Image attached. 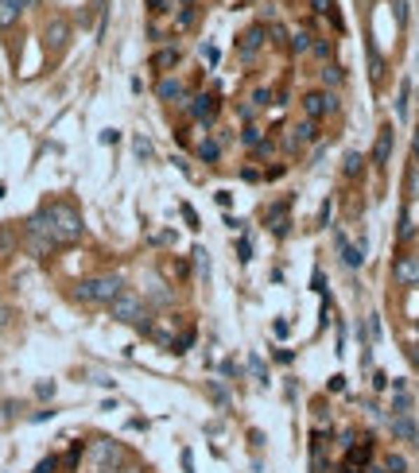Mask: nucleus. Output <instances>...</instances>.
<instances>
[{
	"label": "nucleus",
	"instance_id": "33",
	"mask_svg": "<svg viewBox=\"0 0 419 473\" xmlns=\"http://www.w3.org/2000/svg\"><path fill=\"white\" fill-rule=\"evenodd\" d=\"M249 369H252V376H256L260 384H268V369H264V361H260V357H249Z\"/></svg>",
	"mask_w": 419,
	"mask_h": 473
},
{
	"label": "nucleus",
	"instance_id": "6",
	"mask_svg": "<svg viewBox=\"0 0 419 473\" xmlns=\"http://www.w3.org/2000/svg\"><path fill=\"white\" fill-rule=\"evenodd\" d=\"M264 43H268V27H264V24L245 27V35H237V58H241V62H252Z\"/></svg>",
	"mask_w": 419,
	"mask_h": 473
},
{
	"label": "nucleus",
	"instance_id": "17",
	"mask_svg": "<svg viewBox=\"0 0 419 473\" xmlns=\"http://www.w3.org/2000/svg\"><path fill=\"white\" fill-rule=\"evenodd\" d=\"M156 97H160V101H167V105H171V101H186V85L183 82H179V78H160V85H156Z\"/></svg>",
	"mask_w": 419,
	"mask_h": 473
},
{
	"label": "nucleus",
	"instance_id": "7",
	"mask_svg": "<svg viewBox=\"0 0 419 473\" xmlns=\"http://www.w3.org/2000/svg\"><path fill=\"white\" fill-rule=\"evenodd\" d=\"M186 113H191L198 125H214L218 113H221V97H218V93H198V97L186 101Z\"/></svg>",
	"mask_w": 419,
	"mask_h": 473
},
{
	"label": "nucleus",
	"instance_id": "47",
	"mask_svg": "<svg viewBox=\"0 0 419 473\" xmlns=\"http://www.w3.org/2000/svg\"><path fill=\"white\" fill-rule=\"evenodd\" d=\"M327 388H330V392H342V388H345V376H330Z\"/></svg>",
	"mask_w": 419,
	"mask_h": 473
},
{
	"label": "nucleus",
	"instance_id": "5",
	"mask_svg": "<svg viewBox=\"0 0 419 473\" xmlns=\"http://www.w3.org/2000/svg\"><path fill=\"white\" fill-rule=\"evenodd\" d=\"M310 140H319V125L303 116L299 125H291V128H287V132H284V151H287V156H299V151L307 148Z\"/></svg>",
	"mask_w": 419,
	"mask_h": 473
},
{
	"label": "nucleus",
	"instance_id": "53",
	"mask_svg": "<svg viewBox=\"0 0 419 473\" xmlns=\"http://www.w3.org/2000/svg\"><path fill=\"white\" fill-rule=\"evenodd\" d=\"M179 4H183V8H191V4H194V0H179Z\"/></svg>",
	"mask_w": 419,
	"mask_h": 473
},
{
	"label": "nucleus",
	"instance_id": "12",
	"mask_svg": "<svg viewBox=\"0 0 419 473\" xmlns=\"http://www.w3.org/2000/svg\"><path fill=\"white\" fill-rule=\"evenodd\" d=\"M334 245H338V252H342L345 268H361V264H365V245H350L345 233H334Z\"/></svg>",
	"mask_w": 419,
	"mask_h": 473
},
{
	"label": "nucleus",
	"instance_id": "16",
	"mask_svg": "<svg viewBox=\"0 0 419 473\" xmlns=\"http://www.w3.org/2000/svg\"><path fill=\"white\" fill-rule=\"evenodd\" d=\"M392 159V125H380L377 128V144H373V163L385 167Z\"/></svg>",
	"mask_w": 419,
	"mask_h": 473
},
{
	"label": "nucleus",
	"instance_id": "34",
	"mask_svg": "<svg viewBox=\"0 0 419 473\" xmlns=\"http://www.w3.org/2000/svg\"><path fill=\"white\" fill-rule=\"evenodd\" d=\"M35 473H59V454H47L39 465H35Z\"/></svg>",
	"mask_w": 419,
	"mask_h": 473
},
{
	"label": "nucleus",
	"instance_id": "48",
	"mask_svg": "<svg viewBox=\"0 0 419 473\" xmlns=\"http://www.w3.org/2000/svg\"><path fill=\"white\" fill-rule=\"evenodd\" d=\"M50 416H55V411H50V407H43V411H35V416H32V423H43V419H50Z\"/></svg>",
	"mask_w": 419,
	"mask_h": 473
},
{
	"label": "nucleus",
	"instance_id": "15",
	"mask_svg": "<svg viewBox=\"0 0 419 473\" xmlns=\"http://www.w3.org/2000/svg\"><path fill=\"white\" fill-rule=\"evenodd\" d=\"M32 4L35 0H0V32H8V27L24 16V8H32Z\"/></svg>",
	"mask_w": 419,
	"mask_h": 473
},
{
	"label": "nucleus",
	"instance_id": "37",
	"mask_svg": "<svg viewBox=\"0 0 419 473\" xmlns=\"http://www.w3.org/2000/svg\"><path fill=\"white\" fill-rule=\"evenodd\" d=\"M237 260H241V264H249V260H252V245L245 241V237L237 241Z\"/></svg>",
	"mask_w": 419,
	"mask_h": 473
},
{
	"label": "nucleus",
	"instance_id": "18",
	"mask_svg": "<svg viewBox=\"0 0 419 473\" xmlns=\"http://www.w3.org/2000/svg\"><path fill=\"white\" fill-rule=\"evenodd\" d=\"M151 303H156V307H171V303H175V291H171L163 280H151L148 283V307Z\"/></svg>",
	"mask_w": 419,
	"mask_h": 473
},
{
	"label": "nucleus",
	"instance_id": "23",
	"mask_svg": "<svg viewBox=\"0 0 419 473\" xmlns=\"http://www.w3.org/2000/svg\"><path fill=\"white\" fill-rule=\"evenodd\" d=\"M310 8L319 12V16L334 20V27H342V20H338V12H334V0H310Z\"/></svg>",
	"mask_w": 419,
	"mask_h": 473
},
{
	"label": "nucleus",
	"instance_id": "45",
	"mask_svg": "<svg viewBox=\"0 0 419 473\" xmlns=\"http://www.w3.org/2000/svg\"><path fill=\"white\" fill-rule=\"evenodd\" d=\"M408 361H411V369L419 373V341H415V345H408Z\"/></svg>",
	"mask_w": 419,
	"mask_h": 473
},
{
	"label": "nucleus",
	"instance_id": "44",
	"mask_svg": "<svg viewBox=\"0 0 419 473\" xmlns=\"http://www.w3.org/2000/svg\"><path fill=\"white\" fill-rule=\"evenodd\" d=\"M373 388H377V392H385V388H388V376L380 373V369H377V373H373Z\"/></svg>",
	"mask_w": 419,
	"mask_h": 473
},
{
	"label": "nucleus",
	"instance_id": "42",
	"mask_svg": "<svg viewBox=\"0 0 419 473\" xmlns=\"http://www.w3.org/2000/svg\"><path fill=\"white\" fill-rule=\"evenodd\" d=\"M183 217H186V225H191V229H198V214L191 210V202H183Z\"/></svg>",
	"mask_w": 419,
	"mask_h": 473
},
{
	"label": "nucleus",
	"instance_id": "49",
	"mask_svg": "<svg viewBox=\"0 0 419 473\" xmlns=\"http://www.w3.org/2000/svg\"><path fill=\"white\" fill-rule=\"evenodd\" d=\"M105 4H109V0H93V8H97V16H101V27H105Z\"/></svg>",
	"mask_w": 419,
	"mask_h": 473
},
{
	"label": "nucleus",
	"instance_id": "4",
	"mask_svg": "<svg viewBox=\"0 0 419 473\" xmlns=\"http://www.w3.org/2000/svg\"><path fill=\"white\" fill-rule=\"evenodd\" d=\"M330 113H338V93H330V90H307L303 93V116H307V121L319 125L322 116H330Z\"/></svg>",
	"mask_w": 419,
	"mask_h": 473
},
{
	"label": "nucleus",
	"instance_id": "40",
	"mask_svg": "<svg viewBox=\"0 0 419 473\" xmlns=\"http://www.w3.org/2000/svg\"><path fill=\"white\" fill-rule=\"evenodd\" d=\"M202 58L214 67V62H218V47H214V43H202Z\"/></svg>",
	"mask_w": 419,
	"mask_h": 473
},
{
	"label": "nucleus",
	"instance_id": "22",
	"mask_svg": "<svg viewBox=\"0 0 419 473\" xmlns=\"http://www.w3.org/2000/svg\"><path fill=\"white\" fill-rule=\"evenodd\" d=\"M210 399H214V404L226 411V407H229V388H226L221 381H210Z\"/></svg>",
	"mask_w": 419,
	"mask_h": 473
},
{
	"label": "nucleus",
	"instance_id": "43",
	"mask_svg": "<svg viewBox=\"0 0 419 473\" xmlns=\"http://www.w3.org/2000/svg\"><path fill=\"white\" fill-rule=\"evenodd\" d=\"M148 12L151 16H163L167 12V0H148Z\"/></svg>",
	"mask_w": 419,
	"mask_h": 473
},
{
	"label": "nucleus",
	"instance_id": "38",
	"mask_svg": "<svg viewBox=\"0 0 419 473\" xmlns=\"http://www.w3.org/2000/svg\"><path fill=\"white\" fill-rule=\"evenodd\" d=\"M392 12H396V24H408V0H392Z\"/></svg>",
	"mask_w": 419,
	"mask_h": 473
},
{
	"label": "nucleus",
	"instance_id": "13",
	"mask_svg": "<svg viewBox=\"0 0 419 473\" xmlns=\"http://www.w3.org/2000/svg\"><path fill=\"white\" fill-rule=\"evenodd\" d=\"M388 431H392L396 442H415L419 439V427H415V419H411V411H408V416H392V419H388Z\"/></svg>",
	"mask_w": 419,
	"mask_h": 473
},
{
	"label": "nucleus",
	"instance_id": "3",
	"mask_svg": "<svg viewBox=\"0 0 419 473\" xmlns=\"http://www.w3.org/2000/svg\"><path fill=\"white\" fill-rule=\"evenodd\" d=\"M90 462H93V473H101V469H125L128 450H125V442H117V439H93L90 442Z\"/></svg>",
	"mask_w": 419,
	"mask_h": 473
},
{
	"label": "nucleus",
	"instance_id": "41",
	"mask_svg": "<svg viewBox=\"0 0 419 473\" xmlns=\"http://www.w3.org/2000/svg\"><path fill=\"white\" fill-rule=\"evenodd\" d=\"M310 50H315L319 58H327V62H330V43H327V39H315V47H310Z\"/></svg>",
	"mask_w": 419,
	"mask_h": 473
},
{
	"label": "nucleus",
	"instance_id": "2",
	"mask_svg": "<svg viewBox=\"0 0 419 473\" xmlns=\"http://www.w3.org/2000/svg\"><path fill=\"white\" fill-rule=\"evenodd\" d=\"M121 291H128V287H125V280H121L117 272H101V275H85V280L78 283L74 299L90 303V307H109Z\"/></svg>",
	"mask_w": 419,
	"mask_h": 473
},
{
	"label": "nucleus",
	"instance_id": "28",
	"mask_svg": "<svg viewBox=\"0 0 419 473\" xmlns=\"http://www.w3.org/2000/svg\"><path fill=\"white\" fill-rule=\"evenodd\" d=\"M191 256H194V264H198V280L206 283L210 280V256H206V249H194Z\"/></svg>",
	"mask_w": 419,
	"mask_h": 473
},
{
	"label": "nucleus",
	"instance_id": "11",
	"mask_svg": "<svg viewBox=\"0 0 419 473\" xmlns=\"http://www.w3.org/2000/svg\"><path fill=\"white\" fill-rule=\"evenodd\" d=\"M43 39H47V50L50 55H62L67 50V43H70V20H50L47 24V32H43Z\"/></svg>",
	"mask_w": 419,
	"mask_h": 473
},
{
	"label": "nucleus",
	"instance_id": "50",
	"mask_svg": "<svg viewBox=\"0 0 419 473\" xmlns=\"http://www.w3.org/2000/svg\"><path fill=\"white\" fill-rule=\"evenodd\" d=\"M183 469H186V473H194V458H191V450H183Z\"/></svg>",
	"mask_w": 419,
	"mask_h": 473
},
{
	"label": "nucleus",
	"instance_id": "29",
	"mask_svg": "<svg viewBox=\"0 0 419 473\" xmlns=\"http://www.w3.org/2000/svg\"><path fill=\"white\" fill-rule=\"evenodd\" d=\"M411 233H415V225H411V214L404 210V214H400V225H396V237H400V241H411Z\"/></svg>",
	"mask_w": 419,
	"mask_h": 473
},
{
	"label": "nucleus",
	"instance_id": "30",
	"mask_svg": "<svg viewBox=\"0 0 419 473\" xmlns=\"http://www.w3.org/2000/svg\"><path fill=\"white\" fill-rule=\"evenodd\" d=\"M408 97H411V85L404 82L400 85V97H396V116H400V121H408Z\"/></svg>",
	"mask_w": 419,
	"mask_h": 473
},
{
	"label": "nucleus",
	"instance_id": "25",
	"mask_svg": "<svg viewBox=\"0 0 419 473\" xmlns=\"http://www.w3.org/2000/svg\"><path fill=\"white\" fill-rule=\"evenodd\" d=\"M322 82H327V85H342L345 82V70L338 67V62H327V67H322Z\"/></svg>",
	"mask_w": 419,
	"mask_h": 473
},
{
	"label": "nucleus",
	"instance_id": "14",
	"mask_svg": "<svg viewBox=\"0 0 419 473\" xmlns=\"http://www.w3.org/2000/svg\"><path fill=\"white\" fill-rule=\"evenodd\" d=\"M221 144H226L221 136H206V140L194 144V156H198V163H210V167L221 163Z\"/></svg>",
	"mask_w": 419,
	"mask_h": 473
},
{
	"label": "nucleus",
	"instance_id": "35",
	"mask_svg": "<svg viewBox=\"0 0 419 473\" xmlns=\"http://www.w3.org/2000/svg\"><path fill=\"white\" fill-rule=\"evenodd\" d=\"M252 105H256V109H268L272 105V90H256V93H252Z\"/></svg>",
	"mask_w": 419,
	"mask_h": 473
},
{
	"label": "nucleus",
	"instance_id": "31",
	"mask_svg": "<svg viewBox=\"0 0 419 473\" xmlns=\"http://www.w3.org/2000/svg\"><path fill=\"white\" fill-rule=\"evenodd\" d=\"M12 245H16V233H12L8 225H0V256H8Z\"/></svg>",
	"mask_w": 419,
	"mask_h": 473
},
{
	"label": "nucleus",
	"instance_id": "51",
	"mask_svg": "<svg viewBox=\"0 0 419 473\" xmlns=\"http://www.w3.org/2000/svg\"><path fill=\"white\" fill-rule=\"evenodd\" d=\"M411 159L419 163V128H415V136H411Z\"/></svg>",
	"mask_w": 419,
	"mask_h": 473
},
{
	"label": "nucleus",
	"instance_id": "21",
	"mask_svg": "<svg viewBox=\"0 0 419 473\" xmlns=\"http://www.w3.org/2000/svg\"><path fill=\"white\" fill-rule=\"evenodd\" d=\"M132 151L140 163H148V159H156V144L148 140V136H132Z\"/></svg>",
	"mask_w": 419,
	"mask_h": 473
},
{
	"label": "nucleus",
	"instance_id": "52",
	"mask_svg": "<svg viewBox=\"0 0 419 473\" xmlns=\"http://www.w3.org/2000/svg\"><path fill=\"white\" fill-rule=\"evenodd\" d=\"M4 322H8V310H0V326H4Z\"/></svg>",
	"mask_w": 419,
	"mask_h": 473
},
{
	"label": "nucleus",
	"instance_id": "26",
	"mask_svg": "<svg viewBox=\"0 0 419 473\" xmlns=\"http://www.w3.org/2000/svg\"><path fill=\"white\" fill-rule=\"evenodd\" d=\"M385 469H388V473H408V458L392 450V454H385Z\"/></svg>",
	"mask_w": 419,
	"mask_h": 473
},
{
	"label": "nucleus",
	"instance_id": "24",
	"mask_svg": "<svg viewBox=\"0 0 419 473\" xmlns=\"http://www.w3.org/2000/svg\"><path fill=\"white\" fill-rule=\"evenodd\" d=\"M310 47H315V35H310V32H295L291 35V50H295V55H307Z\"/></svg>",
	"mask_w": 419,
	"mask_h": 473
},
{
	"label": "nucleus",
	"instance_id": "36",
	"mask_svg": "<svg viewBox=\"0 0 419 473\" xmlns=\"http://www.w3.org/2000/svg\"><path fill=\"white\" fill-rule=\"evenodd\" d=\"M272 151H276V140H268V136H264V140H260L256 148H252V156H260V159H264V156H272Z\"/></svg>",
	"mask_w": 419,
	"mask_h": 473
},
{
	"label": "nucleus",
	"instance_id": "1",
	"mask_svg": "<svg viewBox=\"0 0 419 473\" xmlns=\"http://www.w3.org/2000/svg\"><path fill=\"white\" fill-rule=\"evenodd\" d=\"M109 315L117 318V322L132 326L136 334H144V338H151L156 334V322H151V307L136 295V291H121L117 299L109 303Z\"/></svg>",
	"mask_w": 419,
	"mask_h": 473
},
{
	"label": "nucleus",
	"instance_id": "27",
	"mask_svg": "<svg viewBox=\"0 0 419 473\" xmlns=\"http://www.w3.org/2000/svg\"><path fill=\"white\" fill-rule=\"evenodd\" d=\"M260 140H264V132H260L256 125H245V128H241V144H245V148H256Z\"/></svg>",
	"mask_w": 419,
	"mask_h": 473
},
{
	"label": "nucleus",
	"instance_id": "20",
	"mask_svg": "<svg viewBox=\"0 0 419 473\" xmlns=\"http://www.w3.org/2000/svg\"><path fill=\"white\" fill-rule=\"evenodd\" d=\"M342 171H345V179H357V174L365 171V156H361V151H345Z\"/></svg>",
	"mask_w": 419,
	"mask_h": 473
},
{
	"label": "nucleus",
	"instance_id": "39",
	"mask_svg": "<svg viewBox=\"0 0 419 473\" xmlns=\"http://www.w3.org/2000/svg\"><path fill=\"white\" fill-rule=\"evenodd\" d=\"M35 396H39V399H50V396H55V384H50V381H39V384H35Z\"/></svg>",
	"mask_w": 419,
	"mask_h": 473
},
{
	"label": "nucleus",
	"instance_id": "46",
	"mask_svg": "<svg viewBox=\"0 0 419 473\" xmlns=\"http://www.w3.org/2000/svg\"><path fill=\"white\" fill-rule=\"evenodd\" d=\"M241 179H245V183H256V179H260V171H256V167H245V171H241Z\"/></svg>",
	"mask_w": 419,
	"mask_h": 473
},
{
	"label": "nucleus",
	"instance_id": "8",
	"mask_svg": "<svg viewBox=\"0 0 419 473\" xmlns=\"http://www.w3.org/2000/svg\"><path fill=\"white\" fill-rule=\"evenodd\" d=\"M392 280L400 287H419V252H400L392 260Z\"/></svg>",
	"mask_w": 419,
	"mask_h": 473
},
{
	"label": "nucleus",
	"instance_id": "32",
	"mask_svg": "<svg viewBox=\"0 0 419 473\" xmlns=\"http://www.w3.org/2000/svg\"><path fill=\"white\" fill-rule=\"evenodd\" d=\"M194 20H198V12H194V8H183V12L175 16V32H186V27H194Z\"/></svg>",
	"mask_w": 419,
	"mask_h": 473
},
{
	"label": "nucleus",
	"instance_id": "9",
	"mask_svg": "<svg viewBox=\"0 0 419 473\" xmlns=\"http://www.w3.org/2000/svg\"><path fill=\"white\" fill-rule=\"evenodd\" d=\"M291 198H280V202H272L268 210H264V225H268V233H276V237H284L287 229H291Z\"/></svg>",
	"mask_w": 419,
	"mask_h": 473
},
{
	"label": "nucleus",
	"instance_id": "10",
	"mask_svg": "<svg viewBox=\"0 0 419 473\" xmlns=\"http://www.w3.org/2000/svg\"><path fill=\"white\" fill-rule=\"evenodd\" d=\"M179 58H183V50H179V47H160V50H151L148 67H151V74L167 78L171 70H179Z\"/></svg>",
	"mask_w": 419,
	"mask_h": 473
},
{
	"label": "nucleus",
	"instance_id": "19",
	"mask_svg": "<svg viewBox=\"0 0 419 473\" xmlns=\"http://www.w3.org/2000/svg\"><path fill=\"white\" fill-rule=\"evenodd\" d=\"M82 454H85V442H74V446L59 458V473H74L78 462H82Z\"/></svg>",
	"mask_w": 419,
	"mask_h": 473
}]
</instances>
